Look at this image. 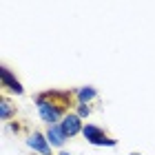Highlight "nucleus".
Segmentation results:
<instances>
[{"mask_svg": "<svg viewBox=\"0 0 155 155\" xmlns=\"http://www.w3.org/2000/svg\"><path fill=\"white\" fill-rule=\"evenodd\" d=\"M73 93L71 91H47V93L38 95V107L42 117L53 126V122L58 120L64 111H69L73 107Z\"/></svg>", "mask_w": 155, "mask_h": 155, "instance_id": "f257e3e1", "label": "nucleus"}, {"mask_svg": "<svg viewBox=\"0 0 155 155\" xmlns=\"http://www.w3.org/2000/svg\"><path fill=\"white\" fill-rule=\"evenodd\" d=\"M84 135H87V140L91 144H107V146L115 144V140H111L107 133H102L97 126H87V129H84Z\"/></svg>", "mask_w": 155, "mask_h": 155, "instance_id": "f03ea898", "label": "nucleus"}, {"mask_svg": "<svg viewBox=\"0 0 155 155\" xmlns=\"http://www.w3.org/2000/svg\"><path fill=\"white\" fill-rule=\"evenodd\" d=\"M62 133H64V135H69V137H73L78 131H80V117L78 115H67L64 117V122H62Z\"/></svg>", "mask_w": 155, "mask_h": 155, "instance_id": "7ed1b4c3", "label": "nucleus"}, {"mask_svg": "<svg viewBox=\"0 0 155 155\" xmlns=\"http://www.w3.org/2000/svg\"><path fill=\"white\" fill-rule=\"evenodd\" d=\"M0 78H2V84H5V87H9L11 91H16V93H20V91H22L20 82L11 78V73H9V69H7V67H2V69H0Z\"/></svg>", "mask_w": 155, "mask_h": 155, "instance_id": "20e7f679", "label": "nucleus"}, {"mask_svg": "<svg viewBox=\"0 0 155 155\" xmlns=\"http://www.w3.org/2000/svg\"><path fill=\"white\" fill-rule=\"evenodd\" d=\"M29 144H31V146H36V149H38V151H42V153H49V146H47L45 140H42L40 133H33V137L29 140Z\"/></svg>", "mask_w": 155, "mask_h": 155, "instance_id": "39448f33", "label": "nucleus"}, {"mask_svg": "<svg viewBox=\"0 0 155 155\" xmlns=\"http://www.w3.org/2000/svg\"><path fill=\"white\" fill-rule=\"evenodd\" d=\"M49 137L53 140V144H62L64 133H62V129H58V126H51V129H49Z\"/></svg>", "mask_w": 155, "mask_h": 155, "instance_id": "423d86ee", "label": "nucleus"}, {"mask_svg": "<svg viewBox=\"0 0 155 155\" xmlns=\"http://www.w3.org/2000/svg\"><path fill=\"white\" fill-rule=\"evenodd\" d=\"M7 117H9V102L2 100V120H7Z\"/></svg>", "mask_w": 155, "mask_h": 155, "instance_id": "0eeeda50", "label": "nucleus"}, {"mask_svg": "<svg viewBox=\"0 0 155 155\" xmlns=\"http://www.w3.org/2000/svg\"><path fill=\"white\" fill-rule=\"evenodd\" d=\"M91 95H93V91H91V89H84V91H80V97H82V100H87V97H91Z\"/></svg>", "mask_w": 155, "mask_h": 155, "instance_id": "6e6552de", "label": "nucleus"}, {"mask_svg": "<svg viewBox=\"0 0 155 155\" xmlns=\"http://www.w3.org/2000/svg\"><path fill=\"white\" fill-rule=\"evenodd\" d=\"M62 155H67V153H62Z\"/></svg>", "mask_w": 155, "mask_h": 155, "instance_id": "1a4fd4ad", "label": "nucleus"}]
</instances>
